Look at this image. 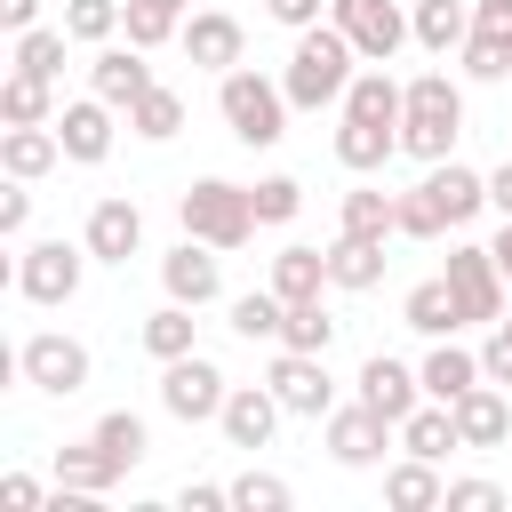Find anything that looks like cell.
<instances>
[{"label": "cell", "instance_id": "6da1fadb", "mask_svg": "<svg viewBox=\"0 0 512 512\" xmlns=\"http://www.w3.org/2000/svg\"><path fill=\"white\" fill-rule=\"evenodd\" d=\"M352 88V40L344 32H304L296 56H288V96L296 104H328Z\"/></svg>", "mask_w": 512, "mask_h": 512}, {"label": "cell", "instance_id": "7a4b0ae2", "mask_svg": "<svg viewBox=\"0 0 512 512\" xmlns=\"http://www.w3.org/2000/svg\"><path fill=\"white\" fill-rule=\"evenodd\" d=\"M456 88L440 80V72H424V80H408V96H400V144L408 152H424V160H440L448 152V136H456Z\"/></svg>", "mask_w": 512, "mask_h": 512}, {"label": "cell", "instance_id": "3957f363", "mask_svg": "<svg viewBox=\"0 0 512 512\" xmlns=\"http://www.w3.org/2000/svg\"><path fill=\"white\" fill-rule=\"evenodd\" d=\"M248 224H256V192H240V184H192L184 192V232L192 240L232 248V240H248Z\"/></svg>", "mask_w": 512, "mask_h": 512}, {"label": "cell", "instance_id": "277c9868", "mask_svg": "<svg viewBox=\"0 0 512 512\" xmlns=\"http://www.w3.org/2000/svg\"><path fill=\"white\" fill-rule=\"evenodd\" d=\"M224 120L240 144H272L280 136V88H264L256 72H224Z\"/></svg>", "mask_w": 512, "mask_h": 512}, {"label": "cell", "instance_id": "5b68a950", "mask_svg": "<svg viewBox=\"0 0 512 512\" xmlns=\"http://www.w3.org/2000/svg\"><path fill=\"white\" fill-rule=\"evenodd\" d=\"M160 400L192 424V416H224V376L200 360V352H176L168 360V376H160Z\"/></svg>", "mask_w": 512, "mask_h": 512}, {"label": "cell", "instance_id": "8992f818", "mask_svg": "<svg viewBox=\"0 0 512 512\" xmlns=\"http://www.w3.org/2000/svg\"><path fill=\"white\" fill-rule=\"evenodd\" d=\"M336 32H344L360 56L384 64V56L400 48V8H392V0H336Z\"/></svg>", "mask_w": 512, "mask_h": 512}, {"label": "cell", "instance_id": "52a82bcc", "mask_svg": "<svg viewBox=\"0 0 512 512\" xmlns=\"http://www.w3.org/2000/svg\"><path fill=\"white\" fill-rule=\"evenodd\" d=\"M496 248H456L448 256V288H456V304H464V320H496Z\"/></svg>", "mask_w": 512, "mask_h": 512}, {"label": "cell", "instance_id": "ba28073f", "mask_svg": "<svg viewBox=\"0 0 512 512\" xmlns=\"http://www.w3.org/2000/svg\"><path fill=\"white\" fill-rule=\"evenodd\" d=\"M24 376H32L40 392H80V384H88V352H80L72 336H32V344H24Z\"/></svg>", "mask_w": 512, "mask_h": 512}, {"label": "cell", "instance_id": "9c48e42d", "mask_svg": "<svg viewBox=\"0 0 512 512\" xmlns=\"http://www.w3.org/2000/svg\"><path fill=\"white\" fill-rule=\"evenodd\" d=\"M272 392H280V408H304V416H320L328 408V368H320V352H280L272 360Z\"/></svg>", "mask_w": 512, "mask_h": 512}, {"label": "cell", "instance_id": "30bf717a", "mask_svg": "<svg viewBox=\"0 0 512 512\" xmlns=\"http://www.w3.org/2000/svg\"><path fill=\"white\" fill-rule=\"evenodd\" d=\"M416 192H424V208H432V224H464V216H472V208L488 200V184H480L472 168H456V160H448V168H432V176H424Z\"/></svg>", "mask_w": 512, "mask_h": 512}, {"label": "cell", "instance_id": "8fae6325", "mask_svg": "<svg viewBox=\"0 0 512 512\" xmlns=\"http://www.w3.org/2000/svg\"><path fill=\"white\" fill-rule=\"evenodd\" d=\"M464 64H472L480 80L512 72V0H480V24H472V48H464Z\"/></svg>", "mask_w": 512, "mask_h": 512}, {"label": "cell", "instance_id": "7c38bea8", "mask_svg": "<svg viewBox=\"0 0 512 512\" xmlns=\"http://www.w3.org/2000/svg\"><path fill=\"white\" fill-rule=\"evenodd\" d=\"M72 288H80V256H72L64 240H40V248L24 256V296L56 304V296H72Z\"/></svg>", "mask_w": 512, "mask_h": 512}, {"label": "cell", "instance_id": "4fadbf2b", "mask_svg": "<svg viewBox=\"0 0 512 512\" xmlns=\"http://www.w3.org/2000/svg\"><path fill=\"white\" fill-rule=\"evenodd\" d=\"M456 408V432H464V448H496L504 440V424H512V408H504V392L496 384H472L464 400H448Z\"/></svg>", "mask_w": 512, "mask_h": 512}, {"label": "cell", "instance_id": "5bb4252c", "mask_svg": "<svg viewBox=\"0 0 512 512\" xmlns=\"http://www.w3.org/2000/svg\"><path fill=\"white\" fill-rule=\"evenodd\" d=\"M384 424H392V416L368 408V400H360V408H336V416H328V448H336L344 464H368V456L384 448Z\"/></svg>", "mask_w": 512, "mask_h": 512}, {"label": "cell", "instance_id": "9a60e30c", "mask_svg": "<svg viewBox=\"0 0 512 512\" xmlns=\"http://www.w3.org/2000/svg\"><path fill=\"white\" fill-rule=\"evenodd\" d=\"M144 240V216L128 208V200H96V216H88V256H112V264H128V248Z\"/></svg>", "mask_w": 512, "mask_h": 512}, {"label": "cell", "instance_id": "2e32d148", "mask_svg": "<svg viewBox=\"0 0 512 512\" xmlns=\"http://www.w3.org/2000/svg\"><path fill=\"white\" fill-rule=\"evenodd\" d=\"M272 424H280V392H232V400H224V432H232V448H264Z\"/></svg>", "mask_w": 512, "mask_h": 512}, {"label": "cell", "instance_id": "e0dca14e", "mask_svg": "<svg viewBox=\"0 0 512 512\" xmlns=\"http://www.w3.org/2000/svg\"><path fill=\"white\" fill-rule=\"evenodd\" d=\"M400 448H408V456H448V448H464L456 408H448V400H440V408H408V416H400Z\"/></svg>", "mask_w": 512, "mask_h": 512}, {"label": "cell", "instance_id": "ac0fdd59", "mask_svg": "<svg viewBox=\"0 0 512 512\" xmlns=\"http://www.w3.org/2000/svg\"><path fill=\"white\" fill-rule=\"evenodd\" d=\"M400 96H408V88H392L384 72H368V80L344 88V120H360V128H400Z\"/></svg>", "mask_w": 512, "mask_h": 512}, {"label": "cell", "instance_id": "d6986e66", "mask_svg": "<svg viewBox=\"0 0 512 512\" xmlns=\"http://www.w3.org/2000/svg\"><path fill=\"white\" fill-rule=\"evenodd\" d=\"M408 392H416V384H408V368H400V360H384V352H376V360L360 368V400H368V408H384L392 424H400V416L416 408Z\"/></svg>", "mask_w": 512, "mask_h": 512}, {"label": "cell", "instance_id": "ffe728a7", "mask_svg": "<svg viewBox=\"0 0 512 512\" xmlns=\"http://www.w3.org/2000/svg\"><path fill=\"white\" fill-rule=\"evenodd\" d=\"M376 272H384V248H376L368 232H344V240L328 248V280H336V288H368Z\"/></svg>", "mask_w": 512, "mask_h": 512}, {"label": "cell", "instance_id": "44dd1931", "mask_svg": "<svg viewBox=\"0 0 512 512\" xmlns=\"http://www.w3.org/2000/svg\"><path fill=\"white\" fill-rule=\"evenodd\" d=\"M160 272H168V296H176V304H208V296H216V256H200L192 240H184Z\"/></svg>", "mask_w": 512, "mask_h": 512}, {"label": "cell", "instance_id": "7402d4cb", "mask_svg": "<svg viewBox=\"0 0 512 512\" xmlns=\"http://www.w3.org/2000/svg\"><path fill=\"white\" fill-rule=\"evenodd\" d=\"M144 88H152V64H144L136 48H128V56H96V96H104V104H136Z\"/></svg>", "mask_w": 512, "mask_h": 512}, {"label": "cell", "instance_id": "603a6c76", "mask_svg": "<svg viewBox=\"0 0 512 512\" xmlns=\"http://www.w3.org/2000/svg\"><path fill=\"white\" fill-rule=\"evenodd\" d=\"M56 136H64V152H72V160H104L112 120H104V104H72V112L56 120Z\"/></svg>", "mask_w": 512, "mask_h": 512}, {"label": "cell", "instance_id": "cb8c5ba5", "mask_svg": "<svg viewBox=\"0 0 512 512\" xmlns=\"http://www.w3.org/2000/svg\"><path fill=\"white\" fill-rule=\"evenodd\" d=\"M320 280H328V256L320 248H280L272 256V288L296 304V296H320Z\"/></svg>", "mask_w": 512, "mask_h": 512}, {"label": "cell", "instance_id": "d4e9b609", "mask_svg": "<svg viewBox=\"0 0 512 512\" xmlns=\"http://www.w3.org/2000/svg\"><path fill=\"white\" fill-rule=\"evenodd\" d=\"M464 320V304H456V288H448V272L440 280H424V288H408V328H424V336H440V328H456Z\"/></svg>", "mask_w": 512, "mask_h": 512}, {"label": "cell", "instance_id": "484cf974", "mask_svg": "<svg viewBox=\"0 0 512 512\" xmlns=\"http://www.w3.org/2000/svg\"><path fill=\"white\" fill-rule=\"evenodd\" d=\"M480 376H488V368H480L472 352H456V344H440V352L424 360V392H440V400H464Z\"/></svg>", "mask_w": 512, "mask_h": 512}, {"label": "cell", "instance_id": "4316f807", "mask_svg": "<svg viewBox=\"0 0 512 512\" xmlns=\"http://www.w3.org/2000/svg\"><path fill=\"white\" fill-rule=\"evenodd\" d=\"M96 456H104L112 472H128V464L144 456V416H128V408L104 416V424H96Z\"/></svg>", "mask_w": 512, "mask_h": 512}, {"label": "cell", "instance_id": "83f0119b", "mask_svg": "<svg viewBox=\"0 0 512 512\" xmlns=\"http://www.w3.org/2000/svg\"><path fill=\"white\" fill-rule=\"evenodd\" d=\"M192 64H240V24L232 16H192Z\"/></svg>", "mask_w": 512, "mask_h": 512}, {"label": "cell", "instance_id": "f1b7e54d", "mask_svg": "<svg viewBox=\"0 0 512 512\" xmlns=\"http://www.w3.org/2000/svg\"><path fill=\"white\" fill-rule=\"evenodd\" d=\"M280 320H288V296L280 288H256V296H240L232 304V328L256 344V336H280Z\"/></svg>", "mask_w": 512, "mask_h": 512}, {"label": "cell", "instance_id": "f546056e", "mask_svg": "<svg viewBox=\"0 0 512 512\" xmlns=\"http://www.w3.org/2000/svg\"><path fill=\"white\" fill-rule=\"evenodd\" d=\"M384 496H392V504H400V512H424V504H440V496H448V488H440V480H432V456H416V464H400V472H392V480H384Z\"/></svg>", "mask_w": 512, "mask_h": 512}, {"label": "cell", "instance_id": "4dcf8cb0", "mask_svg": "<svg viewBox=\"0 0 512 512\" xmlns=\"http://www.w3.org/2000/svg\"><path fill=\"white\" fill-rule=\"evenodd\" d=\"M56 152H64V136H40L32 120H16V128H8V168H16V176H40Z\"/></svg>", "mask_w": 512, "mask_h": 512}, {"label": "cell", "instance_id": "1f68e13d", "mask_svg": "<svg viewBox=\"0 0 512 512\" xmlns=\"http://www.w3.org/2000/svg\"><path fill=\"white\" fill-rule=\"evenodd\" d=\"M344 232H368V240L400 232V200H384V192H352V200H344Z\"/></svg>", "mask_w": 512, "mask_h": 512}, {"label": "cell", "instance_id": "d6a6232c", "mask_svg": "<svg viewBox=\"0 0 512 512\" xmlns=\"http://www.w3.org/2000/svg\"><path fill=\"white\" fill-rule=\"evenodd\" d=\"M280 336H288L296 352H328V312H320V296H296L288 320H280Z\"/></svg>", "mask_w": 512, "mask_h": 512}, {"label": "cell", "instance_id": "836d02e7", "mask_svg": "<svg viewBox=\"0 0 512 512\" xmlns=\"http://www.w3.org/2000/svg\"><path fill=\"white\" fill-rule=\"evenodd\" d=\"M144 344H152L160 360H176V352H192V312H184V304H168V312H152V320H144Z\"/></svg>", "mask_w": 512, "mask_h": 512}, {"label": "cell", "instance_id": "e575fe53", "mask_svg": "<svg viewBox=\"0 0 512 512\" xmlns=\"http://www.w3.org/2000/svg\"><path fill=\"white\" fill-rule=\"evenodd\" d=\"M128 120H136L144 136H176V120H184V104H176L168 88H144V96L128 104Z\"/></svg>", "mask_w": 512, "mask_h": 512}, {"label": "cell", "instance_id": "d590c367", "mask_svg": "<svg viewBox=\"0 0 512 512\" xmlns=\"http://www.w3.org/2000/svg\"><path fill=\"white\" fill-rule=\"evenodd\" d=\"M416 40H424V48L464 40V8H456V0H424V8H416Z\"/></svg>", "mask_w": 512, "mask_h": 512}, {"label": "cell", "instance_id": "8d00e7d4", "mask_svg": "<svg viewBox=\"0 0 512 512\" xmlns=\"http://www.w3.org/2000/svg\"><path fill=\"white\" fill-rule=\"evenodd\" d=\"M336 152H344L352 168H376V160L392 152V128H360V120H344V136H336Z\"/></svg>", "mask_w": 512, "mask_h": 512}, {"label": "cell", "instance_id": "74e56055", "mask_svg": "<svg viewBox=\"0 0 512 512\" xmlns=\"http://www.w3.org/2000/svg\"><path fill=\"white\" fill-rule=\"evenodd\" d=\"M40 104H48V80H40V72H16V80L0 88V112H8V120H40Z\"/></svg>", "mask_w": 512, "mask_h": 512}, {"label": "cell", "instance_id": "f35d334b", "mask_svg": "<svg viewBox=\"0 0 512 512\" xmlns=\"http://www.w3.org/2000/svg\"><path fill=\"white\" fill-rule=\"evenodd\" d=\"M112 24H120L112 0H72V8H64V32H72V40H104Z\"/></svg>", "mask_w": 512, "mask_h": 512}, {"label": "cell", "instance_id": "ab89813d", "mask_svg": "<svg viewBox=\"0 0 512 512\" xmlns=\"http://www.w3.org/2000/svg\"><path fill=\"white\" fill-rule=\"evenodd\" d=\"M16 64H24V72H40V80H48V72H56V64H64V40H56V32H24V40H16Z\"/></svg>", "mask_w": 512, "mask_h": 512}, {"label": "cell", "instance_id": "60d3db41", "mask_svg": "<svg viewBox=\"0 0 512 512\" xmlns=\"http://www.w3.org/2000/svg\"><path fill=\"white\" fill-rule=\"evenodd\" d=\"M232 504H248V512H280L288 488H280L272 472H248V480H232Z\"/></svg>", "mask_w": 512, "mask_h": 512}, {"label": "cell", "instance_id": "b9f144b4", "mask_svg": "<svg viewBox=\"0 0 512 512\" xmlns=\"http://www.w3.org/2000/svg\"><path fill=\"white\" fill-rule=\"evenodd\" d=\"M280 216H296V184L288 176H264L256 184V224H280Z\"/></svg>", "mask_w": 512, "mask_h": 512}, {"label": "cell", "instance_id": "7bdbcfd3", "mask_svg": "<svg viewBox=\"0 0 512 512\" xmlns=\"http://www.w3.org/2000/svg\"><path fill=\"white\" fill-rule=\"evenodd\" d=\"M104 480H112V464H104V456H96V440H88V448H72V456H64V488H104Z\"/></svg>", "mask_w": 512, "mask_h": 512}, {"label": "cell", "instance_id": "ee69618b", "mask_svg": "<svg viewBox=\"0 0 512 512\" xmlns=\"http://www.w3.org/2000/svg\"><path fill=\"white\" fill-rule=\"evenodd\" d=\"M440 504H464V512H488V504H504V496H496V480H456V488H448Z\"/></svg>", "mask_w": 512, "mask_h": 512}, {"label": "cell", "instance_id": "f6af8a7d", "mask_svg": "<svg viewBox=\"0 0 512 512\" xmlns=\"http://www.w3.org/2000/svg\"><path fill=\"white\" fill-rule=\"evenodd\" d=\"M480 368H488V376H496V384H512V320H504V328H496V344H488V352H480Z\"/></svg>", "mask_w": 512, "mask_h": 512}, {"label": "cell", "instance_id": "bcb514c9", "mask_svg": "<svg viewBox=\"0 0 512 512\" xmlns=\"http://www.w3.org/2000/svg\"><path fill=\"white\" fill-rule=\"evenodd\" d=\"M400 232H440V224H432V208H424V192H408V200H400Z\"/></svg>", "mask_w": 512, "mask_h": 512}, {"label": "cell", "instance_id": "7dc6e473", "mask_svg": "<svg viewBox=\"0 0 512 512\" xmlns=\"http://www.w3.org/2000/svg\"><path fill=\"white\" fill-rule=\"evenodd\" d=\"M0 504H8V512H32L40 488H32V480H0Z\"/></svg>", "mask_w": 512, "mask_h": 512}, {"label": "cell", "instance_id": "c3c4849f", "mask_svg": "<svg viewBox=\"0 0 512 512\" xmlns=\"http://www.w3.org/2000/svg\"><path fill=\"white\" fill-rule=\"evenodd\" d=\"M216 504H232V488H208V480L184 488V512H216Z\"/></svg>", "mask_w": 512, "mask_h": 512}, {"label": "cell", "instance_id": "681fc988", "mask_svg": "<svg viewBox=\"0 0 512 512\" xmlns=\"http://www.w3.org/2000/svg\"><path fill=\"white\" fill-rule=\"evenodd\" d=\"M264 8H272L280 24H312V16H320V0H264Z\"/></svg>", "mask_w": 512, "mask_h": 512}, {"label": "cell", "instance_id": "f907efd6", "mask_svg": "<svg viewBox=\"0 0 512 512\" xmlns=\"http://www.w3.org/2000/svg\"><path fill=\"white\" fill-rule=\"evenodd\" d=\"M488 200H496V208H504V216H512V160H504V168H496V176H488Z\"/></svg>", "mask_w": 512, "mask_h": 512}, {"label": "cell", "instance_id": "816d5d0a", "mask_svg": "<svg viewBox=\"0 0 512 512\" xmlns=\"http://www.w3.org/2000/svg\"><path fill=\"white\" fill-rule=\"evenodd\" d=\"M0 24H8V32H24V24H32V0H0Z\"/></svg>", "mask_w": 512, "mask_h": 512}, {"label": "cell", "instance_id": "f5cc1de1", "mask_svg": "<svg viewBox=\"0 0 512 512\" xmlns=\"http://www.w3.org/2000/svg\"><path fill=\"white\" fill-rule=\"evenodd\" d=\"M496 264H504V280H512V216H504V240H496Z\"/></svg>", "mask_w": 512, "mask_h": 512}, {"label": "cell", "instance_id": "db71d44e", "mask_svg": "<svg viewBox=\"0 0 512 512\" xmlns=\"http://www.w3.org/2000/svg\"><path fill=\"white\" fill-rule=\"evenodd\" d=\"M136 8H160V16H176V0H136Z\"/></svg>", "mask_w": 512, "mask_h": 512}]
</instances>
